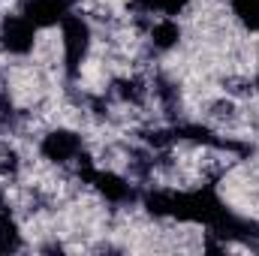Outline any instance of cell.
<instances>
[{
	"mask_svg": "<svg viewBox=\"0 0 259 256\" xmlns=\"http://www.w3.org/2000/svg\"><path fill=\"white\" fill-rule=\"evenodd\" d=\"M148 208L151 214H166V217H178V220H193L220 229L223 235H238L247 229V223L235 220L223 202L214 196V190H193V193H154L148 196Z\"/></svg>",
	"mask_w": 259,
	"mask_h": 256,
	"instance_id": "6da1fadb",
	"label": "cell"
},
{
	"mask_svg": "<svg viewBox=\"0 0 259 256\" xmlns=\"http://www.w3.org/2000/svg\"><path fill=\"white\" fill-rule=\"evenodd\" d=\"M64 27V64L69 75H78V64L84 61L88 55V46H91V27L84 18L78 15H66L61 21Z\"/></svg>",
	"mask_w": 259,
	"mask_h": 256,
	"instance_id": "7a4b0ae2",
	"label": "cell"
},
{
	"mask_svg": "<svg viewBox=\"0 0 259 256\" xmlns=\"http://www.w3.org/2000/svg\"><path fill=\"white\" fill-rule=\"evenodd\" d=\"M36 24H30L24 15H9L0 27V39H3V49L12 52V55H27L36 42Z\"/></svg>",
	"mask_w": 259,
	"mask_h": 256,
	"instance_id": "3957f363",
	"label": "cell"
},
{
	"mask_svg": "<svg viewBox=\"0 0 259 256\" xmlns=\"http://www.w3.org/2000/svg\"><path fill=\"white\" fill-rule=\"evenodd\" d=\"M69 6H72V0H27L24 18L36 27H52L69 15Z\"/></svg>",
	"mask_w": 259,
	"mask_h": 256,
	"instance_id": "277c9868",
	"label": "cell"
},
{
	"mask_svg": "<svg viewBox=\"0 0 259 256\" xmlns=\"http://www.w3.org/2000/svg\"><path fill=\"white\" fill-rule=\"evenodd\" d=\"M81 151V139L72 130H55L42 139V157L55 160V163H66Z\"/></svg>",
	"mask_w": 259,
	"mask_h": 256,
	"instance_id": "5b68a950",
	"label": "cell"
},
{
	"mask_svg": "<svg viewBox=\"0 0 259 256\" xmlns=\"http://www.w3.org/2000/svg\"><path fill=\"white\" fill-rule=\"evenodd\" d=\"M84 178L97 184V190L103 193L109 202H127L130 196V184H124L118 175H109V172H94L91 166H84Z\"/></svg>",
	"mask_w": 259,
	"mask_h": 256,
	"instance_id": "8992f818",
	"label": "cell"
},
{
	"mask_svg": "<svg viewBox=\"0 0 259 256\" xmlns=\"http://www.w3.org/2000/svg\"><path fill=\"white\" fill-rule=\"evenodd\" d=\"M151 39H154L157 49H172V46L181 39V27H178V21H172V18L157 21L154 30H151Z\"/></svg>",
	"mask_w": 259,
	"mask_h": 256,
	"instance_id": "52a82bcc",
	"label": "cell"
},
{
	"mask_svg": "<svg viewBox=\"0 0 259 256\" xmlns=\"http://www.w3.org/2000/svg\"><path fill=\"white\" fill-rule=\"evenodd\" d=\"M232 12L247 30H259V0H232Z\"/></svg>",
	"mask_w": 259,
	"mask_h": 256,
	"instance_id": "ba28073f",
	"label": "cell"
},
{
	"mask_svg": "<svg viewBox=\"0 0 259 256\" xmlns=\"http://www.w3.org/2000/svg\"><path fill=\"white\" fill-rule=\"evenodd\" d=\"M190 0H136L139 9H148V12H166V15H178Z\"/></svg>",
	"mask_w": 259,
	"mask_h": 256,
	"instance_id": "9c48e42d",
	"label": "cell"
},
{
	"mask_svg": "<svg viewBox=\"0 0 259 256\" xmlns=\"http://www.w3.org/2000/svg\"><path fill=\"white\" fill-rule=\"evenodd\" d=\"M15 247H18V229L12 223V217L3 211L0 214V250L6 253V250H15Z\"/></svg>",
	"mask_w": 259,
	"mask_h": 256,
	"instance_id": "30bf717a",
	"label": "cell"
},
{
	"mask_svg": "<svg viewBox=\"0 0 259 256\" xmlns=\"http://www.w3.org/2000/svg\"><path fill=\"white\" fill-rule=\"evenodd\" d=\"M256 88H259V75H256Z\"/></svg>",
	"mask_w": 259,
	"mask_h": 256,
	"instance_id": "8fae6325",
	"label": "cell"
}]
</instances>
